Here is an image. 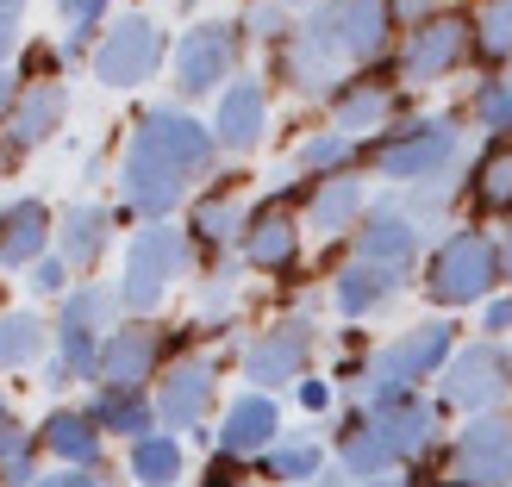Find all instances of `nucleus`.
I'll use <instances>...</instances> for the list:
<instances>
[{
	"label": "nucleus",
	"mask_w": 512,
	"mask_h": 487,
	"mask_svg": "<svg viewBox=\"0 0 512 487\" xmlns=\"http://www.w3.org/2000/svg\"><path fill=\"white\" fill-rule=\"evenodd\" d=\"M363 487H413V481H406V475H394V469H388V475H375V481H363Z\"/></svg>",
	"instance_id": "3c124183"
},
{
	"label": "nucleus",
	"mask_w": 512,
	"mask_h": 487,
	"mask_svg": "<svg viewBox=\"0 0 512 487\" xmlns=\"http://www.w3.org/2000/svg\"><path fill=\"white\" fill-rule=\"evenodd\" d=\"M512 481V425L506 419H475L456 431L444 456V487H506Z\"/></svg>",
	"instance_id": "7ed1b4c3"
},
{
	"label": "nucleus",
	"mask_w": 512,
	"mask_h": 487,
	"mask_svg": "<svg viewBox=\"0 0 512 487\" xmlns=\"http://www.w3.org/2000/svg\"><path fill=\"white\" fill-rule=\"evenodd\" d=\"M13 107H19V88H13V75H7V69H0V119H7Z\"/></svg>",
	"instance_id": "49530a36"
},
{
	"label": "nucleus",
	"mask_w": 512,
	"mask_h": 487,
	"mask_svg": "<svg viewBox=\"0 0 512 487\" xmlns=\"http://www.w3.org/2000/svg\"><path fill=\"white\" fill-rule=\"evenodd\" d=\"M344 469H350L356 481H375V475L394 469V456H388V444H381V431H375L369 419H363V425L350 419V431H344Z\"/></svg>",
	"instance_id": "2f4dec72"
},
{
	"label": "nucleus",
	"mask_w": 512,
	"mask_h": 487,
	"mask_svg": "<svg viewBox=\"0 0 512 487\" xmlns=\"http://www.w3.org/2000/svg\"><path fill=\"white\" fill-rule=\"evenodd\" d=\"M57 7H63V19H69V44H63V50H82V44H88V25L107 13L113 0H57Z\"/></svg>",
	"instance_id": "a19ab883"
},
{
	"label": "nucleus",
	"mask_w": 512,
	"mask_h": 487,
	"mask_svg": "<svg viewBox=\"0 0 512 487\" xmlns=\"http://www.w3.org/2000/svg\"><path fill=\"white\" fill-rule=\"evenodd\" d=\"M57 119H63V88L57 82H32V88L19 94V107L7 113V144H0V163L38 150L50 132H57Z\"/></svg>",
	"instance_id": "dca6fc26"
},
{
	"label": "nucleus",
	"mask_w": 512,
	"mask_h": 487,
	"mask_svg": "<svg viewBox=\"0 0 512 487\" xmlns=\"http://www.w3.org/2000/svg\"><path fill=\"white\" fill-rule=\"evenodd\" d=\"M138 138H144L150 150H157L163 163H175V169H182L188 182L213 169V150H219V138L207 132V125H200V119H188V113H169V107H157V113H150V119L138 125Z\"/></svg>",
	"instance_id": "9d476101"
},
{
	"label": "nucleus",
	"mask_w": 512,
	"mask_h": 487,
	"mask_svg": "<svg viewBox=\"0 0 512 487\" xmlns=\"http://www.w3.org/2000/svg\"><path fill=\"white\" fill-rule=\"evenodd\" d=\"M63 256H50V263H32V281H25V288L32 294H63Z\"/></svg>",
	"instance_id": "79ce46f5"
},
{
	"label": "nucleus",
	"mask_w": 512,
	"mask_h": 487,
	"mask_svg": "<svg viewBox=\"0 0 512 487\" xmlns=\"http://www.w3.org/2000/svg\"><path fill=\"white\" fill-rule=\"evenodd\" d=\"M113 313V294L107 288H82L63 300V325H57V363L69 375H100V338L94 331L107 325Z\"/></svg>",
	"instance_id": "6e6552de"
},
{
	"label": "nucleus",
	"mask_w": 512,
	"mask_h": 487,
	"mask_svg": "<svg viewBox=\"0 0 512 487\" xmlns=\"http://www.w3.org/2000/svg\"><path fill=\"white\" fill-rule=\"evenodd\" d=\"M450 157H456V119H419V125H406L400 138L381 144V169H388L394 182L438 175V169H450Z\"/></svg>",
	"instance_id": "0eeeda50"
},
{
	"label": "nucleus",
	"mask_w": 512,
	"mask_h": 487,
	"mask_svg": "<svg viewBox=\"0 0 512 487\" xmlns=\"http://www.w3.org/2000/svg\"><path fill=\"white\" fill-rule=\"evenodd\" d=\"M394 19H425V13H438V0H381Z\"/></svg>",
	"instance_id": "c03bdc74"
},
{
	"label": "nucleus",
	"mask_w": 512,
	"mask_h": 487,
	"mask_svg": "<svg viewBox=\"0 0 512 487\" xmlns=\"http://www.w3.org/2000/svg\"><path fill=\"white\" fill-rule=\"evenodd\" d=\"M475 50L481 57H512V0H488V7H481Z\"/></svg>",
	"instance_id": "e433bc0d"
},
{
	"label": "nucleus",
	"mask_w": 512,
	"mask_h": 487,
	"mask_svg": "<svg viewBox=\"0 0 512 487\" xmlns=\"http://www.w3.org/2000/svg\"><path fill=\"white\" fill-rule=\"evenodd\" d=\"M182 263H188V250H182V238H175V232H163V225L138 232L132 256H125V288H119V300L132 306V313H150V306L169 294V281L182 275Z\"/></svg>",
	"instance_id": "39448f33"
},
{
	"label": "nucleus",
	"mask_w": 512,
	"mask_h": 487,
	"mask_svg": "<svg viewBox=\"0 0 512 487\" xmlns=\"http://www.w3.org/2000/svg\"><path fill=\"white\" fill-rule=\"evenodd\" d=\"M19 7H25V0H0V13H7V19H13V13H19Z\"/></svg>",
	"instance_id": "864d4df0"
},
{
	"label": "nucleus",
	"mask_w": 512,
	"mask_h": 487,
	"mask_svg": "<svg viewBox=\"0 0 512 487\" xmlns=\"http://www.w3.org/2000/svg\"><path fill=\"white\" fill-rule=\"evenodd\" d=\"M7 50H13V19L0 13V63H7Z\"/></svg>",
	"instance_id": "8fccbe9b"
},
{
	"label": "nucleus",
	"mask_w": 512,
	"mask_h": 487,
	"mask_svg": "<svg viewBox=\"0 0 512 487\" xmlns=\"http://www.w3.org/2000/svg\"><path fill=\"white\" fill-rule=\"evenodd\" d=\"M356 213H363V182H356V175H325V188L313 194V207H306L313 232H344Z\"/></svg>",
	"instance_id": "bb28decb"
},
{
	"label": "nucleus",
	"mask_w": 512,
	"mask_h": 487,
	"mask_svg": "<svg viewBox=\"0 0 512 487\" xmlns=\"http://www.w3.org/2000/svg\"><path fill=\"white\" fill-rule=\"evenodd\" d=\"M269 444H275V400L269 394H244L219 425V450L244 463V456H263Z\"/></svg>",
	"instance_id": "412c9836"
},
{
	"label": "nucleus",
	"mask_w": 512,
	"mask_h": 487,
	"mask_svg": "<svg viewBox=\"0 0 512 487\" xmlns=\"http://www.w3.org/2000/svg\"><path fill=\"white\" fill-rule=\"evenodd\" d=\"M388 107H394V100H388V88H381V82H350L338 94V132L356 144L363 132H375V125L388 119Z\"/></svg>",
	"instance_id": "cd10ccee"
},
{
	"label": "nucleus",
	"mask_w": 512,
	"mask_h": 487,
	"mask_svg": "<svg viewBox=\"0 0 512 487\" xmlns=\"http://www.w3.org/2000/svg\"><path fill=\"white\" fill-rule=\"evenodd\" d=\"M488 331H512V294L506 300H488Z\"/></svg>",
	"instance_id": "a18cd8bd"
},
{
	"label": "nucleus",
	"mask_w": 512,
	"mask_h": 487,
	"mask_svg": "<svg viewBox=\"0 0 512 487\" xmlns=\"http://www.w3.org/2000/svg\"><path fill=\"white\" fill-rule=\"evenodd\" d=\"M506 388H512V363H506L494 344H475L463 356H450V369H444V400L450 406H469V413L494 406Z\"/></svg>",
	"instance_id": "f8f14e48"
},
{
	"label": "nucleus",
	"mask_w": 512,
	"mask_h": 487,
	"mask_svg": "<svg viewBox=\"0 0 512 487\" xmlns=\"http://www.w3.org/2000/svg\"><path fill=\"white\" fill-rule=\"evenodd\" d=\"M38 350H44V325L32 313H7V319H0V369L32 363Z\"/></svg>",
	"instance_id": "f704fd0d"
},
{
	"label": "nucleus",
	"mask_w": 512,
	"mask_h": 487,
	"mask_svg": "<svg viewBox=\"0 0 512 487\" xmlns=\"http://www.w3.org/2000/svg\"><path fill=\"white\" fill-rule=\"evenodd\" d=\"M150 369H157V331L150 325H125L100 344V381H107V388L138 394L150 381Z\"/></svg>",
	"instance_id": "f3484780"
},
{
	"label": "nucleus",
	"mask_w": 512,
	"mask_h": 487,
	"mask_svg": "<svg viewBox=\"0 0 512 487\" xmlns=\"http://www.w3.org/2000/svg\"><path fill=\"white\" fill-rule=\"evenodd\" d=\"M300 400H306V406H313V413H319V406H325L331 394H325V381H306V388H300Z\"/></svg>",
	"instance_id": "09e8293b"
},
{
	"label": "nucleus",
	"mask_w": 512,
	"mask_h": 487,
	"mask_svg": "<svg viewBox=\"0 0 512 487\" xmlns=\"http://www.w3.org/2000/svg\"><path fill=\"white\" fill-rule=\"evenodd\" d=\"M194 244H207V250H219V244H232V238H244V207H238V194H207L194 207Z\"/></svg>",
	"instance_id": "c756f323"
},
{
	"label": "nucleus",
	"mask_w": 512,
	"mask_h": 487,
	"mask_svg": "<svg viewBox=\"0 0 512 487\" xmlns=\"http://www.w3.org/2000/svg\"><path fill=\"white\" fill-rule=\"evenodd\" d=\"M469 50H475V25H463V19H431V25H419V32H406V44H400V75H406V82H438V75H450Z\"/></svg>",
	"instance_id": "1a4fd4ad"
},
{
	"label": "nucleus",
	"mask_w": 512,
	"mask_h": 487,
	"mask_svg": "<svg viewBox=\"0 0 512 487\" xmlns=\"http://www.w3.org/2000/svg\"><path fill=\"white\" fill-rule=\"evenodd\" d=\"M157 63H163V32L144 13L119 19L113 32L100 38V50H94V75L107 88H138V82H150V69H157Z\"/></svg>",
	"instance_id": "423d86ee"
},
{
	"label": "nucleus",
	"mask_w": 512,
	"mask_h": 487,
	"mask_svg": "<svg viewBox=\"0 0 512 487\" xmlns=\"http://www.w3.org/2000/svg\"><path fill=\"white\" fill-rule=\"evenodd\" d=\"M494 281H500V250L481 232H456L438 250V263H431V294H438L444 306H469V300L488 294Z\"/></svg>",
	"instance_id": "20e7f679"
},
{
	"label": "nucleus",
	"mask_w": 512,
	"mask_h": 487,
	"mask_svg": "<svg viewBox=\"0 0 512 487\" xmlns=\"http://www.w3.org/2000/svg\"><path fill=\"white\" fill-rule=\"evenodd\" d=\"M38 481V463H32V444H25L19 419L0 406V487H32Z\"/></svg>",
	"instance_id": "473e14b6"
},
{
	"label": "nucleus",
	"mask_w": 512,
	"mask_h": 487,
	"mask_svg": "<svg viewBox=\"0 0 512 487\" xmlns=\"http://www.w3.org/2000/svg\"><path fill=\"white\" fill-rule=\"evenodd\" d=\"M281 63H288V82H294V88H306V94H319V88L331 82V69H338V63L325 57V50H313L306 38H294L288 50H281Z\"/></svg>",
	"instance_id": "c9c22d12"
},
{
	"label": "nucleus",
	"mask_w": 512,
	"mask_h": 487,
	"mask_svg": "<svg viewBox=\"0 0 512 487\" xmlns=\"http://www.w3.org/2000/svg\"><path fill=\"white\" fill-rule=\"evenodd\" d=\"M119 182H125V200L144 213V219H163L175 200H182V182L188 175L175 169V163H163L157 150H150L144 138H132V150H125V169H119Z\"/></svg>",
	"instance_id": "ddd939ff"
},
{
	"label": "nucleus",
	"mask_w": 512,
	"mask_h": 487,
	"mask_svg": "<svg viewBox=\"0 0 512 487\" xmlns=\"http://www.w3.org/2000/svg\"><path fill=\"white\" fill-rule=\"evenodd\" d=\"M132 475L144 487H175V481H182V450H175V438H163V431L138 438L132 444Z\"/></svg>",
	"instance_id": "7c9ffc66"
},
{
	"label": "nucleus",
	"mask_w": 512,
	"mask_h": 487,
	"mask_svg": "<svg viewBox=\"0 0 512 487\" xmlns=\"http://www.w3.org/2000/svg\"><path fill=\"white\" fill-rule=\"evenodd\" d=\"M57 250L63 263H100V250H107V213L100 207H69L63 213V232H57Z\"/></svg>",
	"instance_id": "a878e982"
},
{
	"label": "nucleus",
	"mask_w": 512,
	"mask_h": 487,
	"mask_svg": "<svg viewBox=\"0 0 512 487\" xmlns=\"http://www.w3.org/2000/svg\"><path fill=\"white\" fill-rule=\"evenodd\" d=\"M306 487H338V475H319V481H306Z\"/></svg>",
	"instance_id": "5fc2aeb1"
},
{
	"label": "nucleus",
	"mask_w": 512,
	"mask_h": 487,
	"mask_svg": "<svg viewBox=\"0 0 512 487\" xmlns=\"http://www.w3.org/2000/svg\"><path fill=\"white\" fill-rule=\"evenodd\" d=\"M38 487H107V481H94V475H50V481H38Z\"/></svg>",
	"instance_id": "de8ad7c7"
},
{
	"label": "nucleus",
	"mask_w": 512,
	"mask_h": 487,
	"mask_svg": "<svg viewBox=\"0 0 512 487\" xmlns=\"http://www.w3.org/2000/svg\"><path fill=\"white\" fill-rule=\"evenodd\" d=\"M475 113L488 132H512V82H488L475 94Z\"/></svg>",
	"instance_id": "ea45409f"
},
{
	"label": "nucleus",
	"mask_w": 512,
	"mask_h": 487,
	"mask_svg": "<svg viewBox=\"0 0 512 487\" xmlns=\"http://www.w3.org/2000/svg\"><path fill=\"white\" fill-rule=\"evenodd\" d=\"M232 63H238V25H200V32H188L182 50H175V88L207 94L232 75Z\"/></svg>",
	"instance_id": "9b49d317"
},
{
	"label": "nucleus",
	"mask_w": 512,
	"mask_h": 487,
	"mask_svg": "<svg viewBox=\"0 0 512 487\" xmlns=\"http://www.w3.org/2000/svg\"><path fill=\"white\" fill-rule=\"evenodd\" d=\"M269 475L275 481H319V444H281V450H269Z\"/></svg>",
	"instance_id": "4c0bfd02"
},
{
	"label": "nucleus",
	"mask_w": 512,
	"mask_h": 487,
	"mask_svg": "<svg viewBox=\"0 0 512 487\" xmlns=\"http://www.w3.org/2000/svg\"><path fill=\"white\" fill-rule=\"evenodd\" d=\"M44 238H50V213L38 207V200H13V207H0V269L38 263Z\"/></svg>",
	"instance_id": "4be33fe9"
},
{
	"label": "nucleus",
	"mask_w": 512,
	"mask_h": 487,
	"mask_svg": "<svg viewBox=\"0 0 512 487\" xmlns=\"http://www.w3.org/2000/svg\"><path fill=\"white\" fill-rule=\"evenodd\" d=\"M44 444L57 450L63 463H75V469H94L100 463V425H94V413H50Z\"/></svg>",
	"instance_id": "393cba45"
},
{
	"label": "nucleus",
	"mask_w": 512,
	"mask_h": 487,
	"mask_svg": "<svg viewBox=\"0 0 512 487\" xmlns=\"http://www.w3.org/2000/svg\"><path fill=\"white\" fill-rule=\"evenodd\" d=\"M200 487H244V481H238V456H219V463L200 475Z\"/></svg>",
	"instance_id": "37998d69"
},
{
	"label": "nucleus",
	"mask_w": 512,
	"mask_h": 487,
	"mask_svg": "<svg viewBox=\"0 0 512 487\" xmlns=\"http://www.w3.org/2000/svg\"><path fill=\"white\" fill-rule=\"evenodd\" d=\"M300 38L313 44V50H325L331 63L375 57L381 38H388V7H381V0H325V7L306 19Z\"/></svg>",
	"instance_id": "f03ea898"
},
{
	"label": "nucleus",
	"mask_w": 512,
	"mask_h": 487,
	"mask_svg": "<svg viewBox=\"0 0 512 487\" xmlns=\"http://www.w3.org/2000/svg\"><path fill=\"white\" fill-rule=\"evenodd\" d=\"M306 350H313V325H306V319H288V325L263 331V338L244 350V375L256 381V394H263V388H281V381L300 375Z\"/></svg>",
	"instance_id": "4468645a"
},
{
	"label": "nucleus",
	"mask_w": 512,
	"mask_h": 487,
	"mask_svg": "<svg viewBox=\"0 0 512 487\" xmlns=\"http://www.w3.org/2000/svg\"><path fill=\"white\" fill-rule=\"evenodd\" d=\"M213 406V363H175L157 388V419L163 425H200Z\"/></svg>",
	"instance_id": "a211bd4d"
},
{
	"label": "nucleus",
	"mask_w": 512,
	"mask_h": 487,
	"mask_svg": "<svg viewBox=\"0 0 512 487\" xmlns=\"http://www.w3.org/2000/svg\"><path fill=\"white\" fill-rule=\"evenodd\" d=\"M94 425H100V431H125V438H150V425H157V406H150L144 394L100 388V400H94Z\"/></svg>",
	"instance_id": "c85d7f7f"
},
{
	"label": "nucleus",
	"mask_w": 512,
	"mask_h": 487,
	"mask_svg": "<svg viewBox=\"0 0 512 487\" xmlns=\"http://www.w3.org/2000/svg\"><path fill=\"white\" fill-rule=\"evenodd\" d=\"M244 256H250V269H288L294 256H300V219L288 200H269V207H256L244 219Z\"/></svg>",
	"instance_id": "2eb2a0df"
},
{
	"label": "nucleus",
	"mask_w": 512,
	"mask_h": 487,
	"mask_svg": "<svg viewBox=\"0 0 512 487\" xmlns=\"http://www.w3.org/2000/svg\"><path fill=\"white\" fill-rule=\"evenodd\" d=\"M413 250H419V219L400 213V207H381L363 225V238H356V256H363V263H388V269H406Z\"/></svg>",
	"instance_id": "6ab92c4d"
},
{
	"label": "nucleus",
	"mask_w": 512,
	"mask_h": 487,
	"mask_svg": "<svg viewBox=\"0 0 512 487\" xmlns=\"http://www.w3.org/2000/svg\"><path fill=\"white\" fill-rule=\"evenodd\" d=\"M450 331L456 325H413V331H400V338L388 350H375V363H369V400H375V413L381 406H400V400H413V381L431 375L450 356Z\"/></svg>",
	"instance_id": "f257e3e1"
},
{
	"label": "nucleus",
	"mask_w": 512,
	"mask_h": 487,
	"mask_svg": "<svg viewBox=\"0 0 512 487\" xmlns=\"http://www.w3.org/2000/svg\"><path fill=\"white\" fill-rule=\"evenodd\" d=\"M263 119H269L263 82H238V88H225V107H219L213 138H219L225 150H250L256 138H263Z\"/></svg>",
	"instance_id": "b1692460"
},
{
	"label": "nucleus",
	"mask_w": 512,
	"mask_h": 487,
	"mask_svg": "<svg viewBox=\"0 0 512 487\" xmlns=\"http://www.w3.org/2000/svg\"><path fill=\"white\" fill-rule=\"evenodd\" d=\"M400 281H406V269L363 263V256H356L350 269H338V288H331V300H338V313L363 319V313H375L381 300H394V294H400Z\"/></svg>",
	"instance_id": "aec40b11"
},
{
	"label": "nucleus",
	"mask_w": 512,
	"mask_h": 487,
	"mask_svg": "<svg viewBox=\"0 0 512 487\" xmlns=\"http://www.w3.org/2000/svg\"><path fill=\"white\" fill-rule=\"evenodd\" d=\"M500 269L512 275V232H506V250H500Z\"/></svg>",
	"instance_id": "603ef678"
},
{
	"label": "nucleus",
	"mask_w": 512,
	"mask_h": 487,
	"mask_svg": "<svg viewBox=\"0 0 512 487\" xmlns=\"http://www.w3.org/2000/svg\"><path fill=\"white\" fill-rule=\"evenodd\" d=\"M475 200L488 213H512V150L506 144H494L488 157H481V169H475Z\"/></svg>",
	"instance_id": "72a5a7b5"
},
{
	"label": "nucleus",
	"mask_w": 512,
	"mask_h": 487,
	"mask_svg": "<svg viewBox=\"0 0 512 487\" xmlns=\"http://www.w3.org/2000/svg\"><path fill=\"white\" fill-rule=\"evenodd\" d=\"M338 163H350V138L344 132H319V138H306L294 150V169H338Z\"/></svg>",
	"instance_id": "58836bf2"
},
{
	"label": "nucleus",
	"mask_w": 512,
	"mask_h": 487,
	"mask_svg": "<svg viewBox=\"0 0 512 487\" xmlns=\"http://www.w3.org/2000/svg\"><path fill=\"white\" fill-rule=\"evenodd\" d=\"M369 425L381 431V444H388V456H394V463H400V456H419V450H431V438H438V413H431V406H419V400L381 406V413H375Z\"/></svg>",
	"instance_id": "5701e85b"
},
{
	"label": "nucleus",
	"mask_w": 512,
	"mask_h": 487,
	"mask_svg": "<svg viewBox=\"0 0 512 487\" xmlns=\"http://www.w3.org/2000/svg\"><path fill=\"white\" fill-rule=\"evenodd\" d=\"M288 7H313V0H288Z\"/></svg>",
	"instance_id": "6e6d98bb"
}]
</instances>
